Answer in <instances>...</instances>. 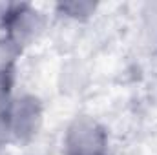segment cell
Returning a JSON list of instances; mask_svg holds the SVG:
<instances>
[{"mask_svg": "<svg viewBox=\"0 0 157 155\" xmlns=\"http://www.w3.org/2000/svg\"><path fill=\"white\" fill-rule=\"evenodd\" d=\"M9 135L15 141H29L40 130L42 124V108L39 99L31 95H22L9 102L4 112Z\"/></svg>", "mask_w": 157, "mask_h": 155, "instance_id": "cell-3", "label": "cell"}, {"mask_svg": "<svg viewBox=\"0 0 157 155\" xmlns=\"http://www.w3.org/2000/svg\"><path fill=\"white\" fill-rule=\"evenodd\" d=\"M9 139H11V135H9V128H7V122H6V115L0 113V152L4 150V146L7 144Z\"/></svg>", "mask_w": 157, "mask_h": 155, "instance_id": "cell-6", "label": "cell"}, {"mask_svg": "<svg viewBox=\"0 0 157 155\" xmlns=\"http://www.w3.org/2000/svg\"><path fill=\"white\" fill-rule=\"evenodd\" d=\"M66 155H108V135L104 128L90 119H77L66 133Z\"/></svg>", "mask_w": 157, "mask_h": 155, "instance_id": "cell-2", "label": "cell"}, {"mask_svg": "<svg viewBox=\"0 0 157 155\" xmlns=\"http://www.w3.org/2000/svg\"><path fill=\"white\" fill-rule=\"evenodd\" d=\"M13 88V70L11 66H0V113H4L9 106Z\"/></svg>", "mask_w": 157, "mask_h": 155, "instance_id": "cell-5", "label": "cell"}, {"mask_svg": "<svg viewBox=\"0 0 157 155\" xmlns=\"http://www.w3.org/2000/svg\"><path fill=\"white\" fill-rule=\"evenodd\" d=\"M57 9L60 15H66L75 20H82L97 11V4H93V2H66V4H59Z\"/></svg>", "mask_w": 157, "mask_h": 155, "instance_id": "cell-4", "label": "cell"}, {"mask_svg": "<svg viewBox=\"0 0 157 155\" xmlns=\"http://www.w3.org/2000/svg\"><path fill=\"white\" fill-rule=\"evenodd\" d=\"M44 15L29 4H6L0 6V29L9 44L18 51L39 39L44 29Z\"/></svg>", "mask_w": 157, "mask_h": 155, "instance_id": "cell-1", "label": "cell"}]
</instances>
